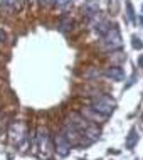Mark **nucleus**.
<instances>
[{
    "label": "nucleus",
    "mask_w": 143,
    "mask_h": 160,
    "mask_svg": "<svg viewBox=\"0 0 143 160\" xmlns=\"http://www.w3.org/2000/svg\"><path fill=\"white\" fill-rule=\"evenodd\" d=\"M8 135H10V138H12V142H14V143L22 145V142H24V138H25L24 127H22V125H19V123H14L10 127V130H8Z\"/></svg>",
    "instance_id": "4"
},
{
    "label": "nucleus",
    "mask_w": 143,
    "mask_h": 160,
    "mask_svg": "<svg viewBox=\"0 0 143 160\" xmlns=\"http://www.w3.org/2000/svg\"><path fill=\"white\" fill-rule=\"evenodd\" d=\"M37 140H39V148L42 150V152H49V135H47V130L46 128H39L37 130Z\"/></svg>",
    "instance_id": "5"
},
{
    "label": "nucleus",
    "mask_w": 143,
    "mask_h": 160,
    "mask_svg": "<svg viewBox=\"0 0 143 160\" xmlns=\"http://www.w3.org/2000/svg\"><path fill=\"white\" fill-rule=\"evenodd\" d=\"M41 3L44 7H49V5H52V3H56V0H41Z\"/></svg>",
    "instance_id": "13"
},
{
    "label": "nucleus",
    "mask_w": 143,
    "mask_h": 160,
    "mask_svg": "<svg viewBox=\"0 0 143 160\" xmlns=\"http://www.w3.org/2000/svg\"><path fill=\"white\" fill-rule=\"evenodd\" d=\"M115 106L116 105H115L113 99L110 96H105V94H98V96H94V99H93V108L105 116H110L113 113Z\"/></svg>",
    "instance_id": "1"
},
{
    "label": "nucleus",
    "mask_w": 143,
    "mask_h": 160,
    "mask_svg": "<svg viewBox=\"0 0 143 160\" xmlns=\"http://www.w3.org/2000/svg\"><path fill=\"white\" fill-rule=\"evenodd\" d=\"M71 3H72V0H56L54 5L59 7V8H62V10H66V8L71 7Z\"/></svg>",
    "instance_id": "9"
},
{
    "label": "nucleus",
    "mask_w": 143,
    "mask_h": 160,
    "mask_svg": "<svg viewBox=\"0 0 143 160\" xmlns=\"http://www.w3.org/2000/svg\"><path fill=\"white\" fill-rule=\"evenodd\" d=\"M72 27V20L69 19V17H62L61 19V22H59V29L62 32H66V31H69V29Z\"/></svg>",
    "instance_id": "8"
},
{
    "label": "nucleus",
    "mask_w": 143,
    "mask_h": 160,
    "mask_svg": "<svg viewBox=\"0 0 143 160\" xmlns=\"http://www.w3.org/2000/svg\"><path fill=\"white\" fill-rule=\"evenodd\" d=\"M54 142H56V152H57V155L59 157H66V155L69 153V150H71V143H69L66 135H64V133L56 135Z\"/></svg>",
    "instance_id": "3"
},
{
    "label": "nucleus",
    "mask_w": 143,
    "mask_h": 160,
    "mask_svg": "<svg viewBox=\"0 0 143 160\" xmlns=\"http://www.w3.org/2000/svg\"><path fill=\"white\" fill-rule=\"evenodd\" d=\"M136 143H138L136 130H135V128H131V132H130V135H128V138H126V148H128V150H131Z\"/></svg>",
    "instance_id": "7"
},
{
    "label": "nucleus",
    "mask_w": 143,
    "mask_h": 160,
    "mask_svg": "<svg viewBox=\"0 0 143 160\" xmlns=\"http://www.w3.org/2000/svg\"><path fill=\"white\" fill-rule=\"evenodd\" d=\"M106 76L111 78V79H115V81H121L125 78V72H123V69H121V68L113 66V68H110L106 71Z\"/></svg>",
    "instance_id": "6"
},
{
    "label": "nucleus",
    "mask_w": 143,
    "mask_h": 160,
    "mask_svg": "<svg viewBox=\"0 0 143 160\" xmlns=\"http://www.w3.org/2000/svg\"><path fill=\"white\" fill-rule=\"evenodd\" d=\"M103 44L108 49H118V47H121V36H120V31L116 25H111L108 29V32L103 36Z\"/></svg>",
    "instance_id": "2"
},
{
    "label": "nucleus",
    "mask_w": 143,
    "mask_h": 160,
    "mask_svg": "<svg viewBox=\"0 0 143 160\" xmlns=\"http://www.w3.org/2000/svg\"><path fill=\"white\" fill-rule=\"evenodd\" d=\"M138 66L143 68V56H140V58H138Z\"/></svg>",
    "instance_id": "15"
},
{
    "label": "nucleus",
    "mask_w": 143,
    "mask_h": 160,
    "mask_svg": "<svg viewBox=\"0 0 143 160\" xmlns=\"http://www.w3.org/2000/svg\"><path fill=\"white\" fill-rule=\"evenodd\" d=\"M126 15H128L130 22H135V12H133V7L130 2H126Z\"/></svg>",
    "instance_id": "11"
},
{
    "label": "nucleus",
    "mask_w": 143,
    "mask_h": 160,
    "mask_svg": "<svg viewBox=\"0 0 143 160\" xmlns=\"http://www.w3.org/2000/svg\"><path fill=\"white\" fill-rule=\"evenodd\" d=\"M138 20H140V24L143 25V17H138Z\"/></svg>",
    "instance_id": "16"
},
{
    "label": "nucleus",
    "mask_w": 143,
    "mask_h": 160,
    "mask_svg": "<svg viewBox=\"0 0 143 160\" xmlns=\"http://www.w3.org/2000/svg\"><path fill=\"white\" fill-rule=\"evenodd\" d=\"M131 46H133V49H143L141 39H138L136 36H133V37H131Z\"/></svg>",
    "instance_id": "12"
},
{
    "label": "nucleus",
    "mask_w": 143,
    "mask_h": 160,
    "mask_svg": "<svg viewBox=\"0 0 143 160\" xmlns=\"http://www.w3.org/2000/svg\"><path fill=\"white\" fill-rule=\"evenodd\" d=\"M5 39H7V36H5V32H3L2 29H0V42H3V41H5Z\"/></svg>",
    "instance_id": "14"
},
{
    "label": "nucleus",
    "mask_w": 143,
    "mask_h": 160,
    "mask_svg": "<svg viewBox=\"0 0 143 160\" xmlns=\"http://www.w3.org/2000/svg\"><path fill=\"white\" fill-rule=\"evenodd\" d=\"M2 5L7 8H19V0H2Z\"/></svg>",
    "instance_id": "10"
}]
</instances>
